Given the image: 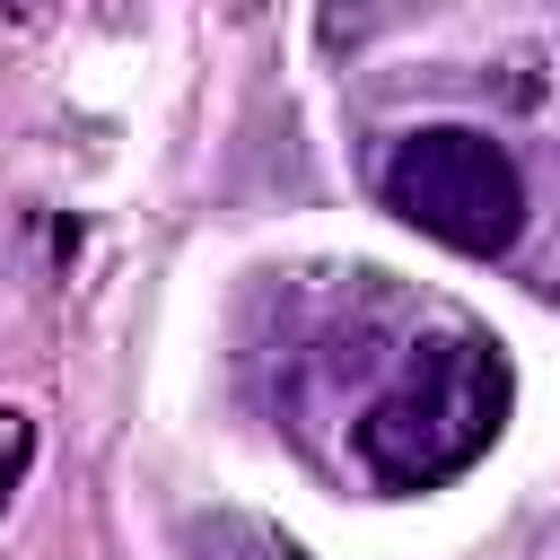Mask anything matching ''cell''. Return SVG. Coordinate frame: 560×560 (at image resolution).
Instances as JSON below:
<instances>
[{"instance_id": "7a4b0ae2", "label": "cell", "mask_w": 560, "mask_h": 560, "mask_svg": "<svg viewBox=\"0 0 560 560\" xmlns=\"http://www.w3.org/2000/svg\"><path fill=\"white\" fill-rule=\"evenodd\" d=\"M376 192H385L394 219H411L420 236H438L455 254H508L525 236V175L472 122L402 131L376 166Z\"/></svg>"}, {"instance_id": "3957f363", "label": "cell", "mask_w": 560, "mask_h": 560, "mask_svg": "<svg viewBox=\"0 0 560 560\" xmlns=\"http://www.w3.org/2000/svg\"><path fill=\"white\" fill-rule=\"evenodd\" d=\"M26 464H35V420L0 402V508L18 499V481H26Z\"/></svg>"}, {"instance_id": "6da1fadb", "label": "cell", "mask_w": 560, "mask_h": 560, "mask_svg": "<svg viewBox=\"0 0 560 560\" xmlns=\"http://www.w3.org/2000/svg\"><path fill=\"white\" fill-rule=\"evenodd\" d=\"M508 350L481 332H446L420 341L402 359V376L359 411V464L376 490H438L464 464L490 455V438L508 429Z\"/></svg>"}]
</instances>
